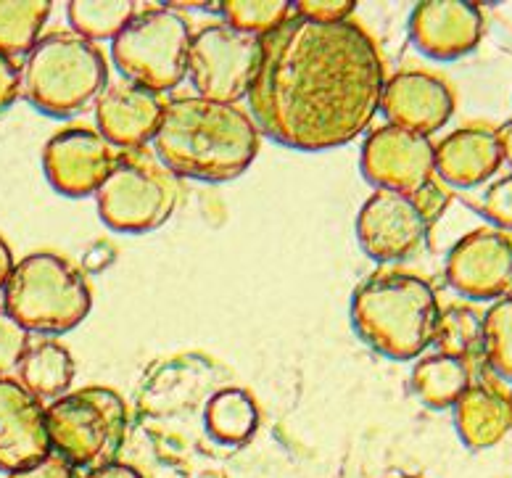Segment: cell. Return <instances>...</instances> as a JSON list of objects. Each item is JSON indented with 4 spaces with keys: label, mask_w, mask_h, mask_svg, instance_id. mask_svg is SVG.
<instances>
[{
    "label": "cell",
    "mask_w": 512,
    "mask_h": 478,
    "mask_svg": "<svg viewBox=\"0 0 512 478\" xmlns=\"http://www.w3.org/2000/svg\"><path fill=\"white\" fill-rule=\"evenodd\" d=\"M66 16L74 35L96 40H114L135 16L132 0H72L66 6Z\"/></svg>",
    "instance_id": "24"
},
{
    "label": "cell",
    "mask_w": 512,
    "mask_h": 478,
    "mask_svg": "<svg viewBox=\"0 0 512 478\" xmlns=\"http://www.w3.org/2000/svg\"><path fill=\"white\" fill-rule=\"evenodd\" d=\"M30 346V331H24L22 325L8 315V309L0 304V376L19 368V362L24 360Z\"/></svg>",
    "instance_id": "28"
},
{
    "label": "cell",
    "mask_w": 512,
    "mask_h": 478,
    "mask_svg": "<svg viewBox=\"0 0 512 478\" xmlns=\"http://www.w3.org/2000/svg\"><path fill=\"white\" fill-rule=\"evenodd\" d=\"M16 370H19V383L40 402L43 399L56 402L59 397H64L66 389L72 386L74 373H77L69 349L53 339L32 344Z\"/></svg>",
    "instance_id": "20"
},
{
    "label": "cell",
    "mask_w": 512,
    "mask_h": 478,
    "mask_svg": "<svg viewBox=\"0 0 512 478\" xmlns=\"http://www.w3.org/2000/svg\"><path fill=\"white\" fill-rule=\"evenodd\" d=\"M481 212L486 220L497 225V230H512V175L499 177L497 183H491L483 193Z\"/></svg>",
    "instance_id": "29"
},
{
    "label": "cell",
    "mask_w": 512,
    "mask_h": 478,
    "mask_svg": "<svg viewBox=\"0 0 512 478\" xmlns=\"http://www.w3.org/2000/svg\"><path fill=\"white\" fill-rule=\"evenodd\" d=\"M510 399H512V391H510Z\"/></svg>",
    "instance_id": "36"
},
{
    "label": "cell",
    "mask_w": 512,
    "mask_h": 478,
    "mask_svg": "<svg viewBox=\"0 0 512 478\" xmlns=\"http://www.w3.org/2000/svg\"><path fill=\"white\" fill-rule=\"evenodd\" d=\"M117 148L90 127H66L43 146L48 183L69 199L96 196L117 162Z\"/></svg>",
    "instance_id": "13"
},
{
    "label": "cell",
    "mask_w": 512,
    "mask_h": 478,
    "mask_svg": "<svg viewBox=\"0 0 512 478\" xmlns=\"http://www.w3.org/2000/svg\"><path fill=\"white\" fill-rule=\"evenodd\" d=\"M14 254H11V249H8L6 238L0 236V288H6L8 283V275H11V270H14Z\"/></svg>",
    "instance_id": "34"
},
{
    "label": "cell",
    "mask_w": 512,
    "mask_h": 478,
    "mask_svg": "<svg viewBox=\"0 0 512 478\" xmlns=\"http://www.w3.org/2000/svg\"><path fill=\"white\" fill-rule=\"evenodd\" d=\"M486 362L499 378L512 383V296H505L483 315V346Z\"/></svg>",
    "instance_id": "27"
},
{
    "label": "cell",
    "mask_w": 512,
    "mask_h": 478,
    "mask_svg": "<svg viewBox=\"0 0 512 478\" xmlns=\"http://www.w3.org/2000/svg\"><path fill=\"white\" fill-rule=\"evenodd\" d=\"M154 154L177 177L227 183L249 170L259 154V127L233 103L180 96L164 103Z\"/></svg>",
    "instance_id": "2"
},
{
    "label": "cell",
    "mask_w": 512,
    "mask_h": 478,
    "mask_svg": "<svg viewBox=\"0 0 512 478\" xmlns=\"http://www.w3.org/2000/svg\"><path fill=\"white\" fill-rule=\"evenodd\" d=\"M51 455L45 407L22 383L0 376V471L19 473Z\"/></svg>",
    "instance_id": "15"
},
{
    "label": "cell",
    "mask_w": 512,
    "mask_h": 478,
    "mask_svg": "<svg viewBox=\"0 0 512 478\" xmlns=\"http://www.w3.org/2000/svg\"><path fill=\"white\" fill-rule=\"evenodd\" d=\"M220 14L225 16V24L235 30L267 37L293 14V3L288 0H225L220 3Z\"/></svg>",
    "instance_id": "26"
},
{
    "label": "cell",
    "mask_w": 512,
    "mask_h": 478,
    "mask_svg": "<svg viewBox=\"0 0 512 478\" xmlns=\"http://www.w3.org/2000/svg\"><path fill=\"white\" fill-rule=\"evenodd\" d=\"M431 344L439 354L468 362L470 354L481 352L483 346V315L468 304H449L441 309Z\"/></svg>",
    "instance_id": "25"
},
{
    "label": "cell",
    "mask_w": 512,
    "mask_h": 478,
    "mask_svg": "<svg viewBox=\"0 0 512 478\" xmlns=\"http://www.w3.org/2000/svg\"><path fill=\"white\" fill-rule=\"evenodd\" d=\"M204 423L212 439L225 447H241L259 426V410L243 389H222L206 402Z\"/></svg>",
    "instance_id": "22"
},
{
    "label": "cell",
    "mask_w": 512,
    "mask_h": 478,
    "mask_svg": "<svg viewBox=\"0 0 512 478\" xmlns=\"http://www.w3.org/2000/svg\"><path fill=\"white\" fill-rule=\"evenodd\" d=\"M483 32V8L470 0H425L412 8L410 35L428 59H460L481 43Z\"/></svg>",
    "instance_id": "14"
},
{
    "label": "cell",
    "mask_w": 512,
    "mask_h": 478,
    "mask_svg": "<svg viewBox=\"0 0 512 478\" xmlns=\"http://www.w3.org/2000/svg\"><path fill=\"white\" fill-rule=\"evenodd\" d=\"M359 167L375 191L417 193L436 175L433 143L425 135L410 133L404 127L383 125L367 135L359 154Z\"/></svg>",
    "instance_id": "12"
},
{
    "label": "cell",
    "mask_w": 512,
    "mask_h": 478,
    "mask_svg": "<svg viewBox=\"0 0 512 478\" xmlns=\"http://www.w3.org/2000/svg\"><path fill=\"white\" fill-rule=\"evenodd\" d=\"M191 37V24L177 11L146 8L111 40V59L127 82L159 96L185 80Z\"/></svg>",
    "instance_id": "8"
},
{
    "label": "cell",
    "mask_w": 512,
    "mask_h": 478,
    "mask_svg": "<svg viewBox=\"0 0 512 478\" xmlns=\"http://www.w3.org/2000/svg\"><path fill=\"white\" fill-rule=\"evenodd\" d=\"M431 220L412 193L378 191L357 214V241L375 262H399L412 257L428 238Z\"/></svg>",
    "instance_id": "10"
},
{
    "label": "cell",
    "mask_w": 512,
    "mask_h": 478,
    "mask_svg": "<svg viewBox=\"0 0 512 478\" xmlns=\"http://www.w3.org/2000/svg\"><path fill=\"white\" fill-rule=\"evenodd\" d=\"M452 410L462 444L476 452L497 447L512 431L510 394L491 383H470Z\"/></svg>",
    "instance_id": "19"
},
{
    "label": "cell",
    "mask_w": 512,
    "mask_h": 478,
    "mask_svg": "<svg viewBox=\"0 0 512 478\" xmlns=\"http://www.w3.org/2000/svg\"><path fill=\"white\" fill-rule=\"evenodd\" d=\"M449 286L470 302H499L512 296V236L478 228L447 254Z\"/></svg>",
    "instance_id": "11"
},
{
    "label": "cell",
    "mask_w": 512,
    "mask_h": 478,
    "mask_svg": "<svg viewBox=\"0 0 512 478\" xmlns=\"http://www.w3.org/2000/svg\"><path fill=\"white\" fill-rule=\"evenodd\" d=\"M441 304L431 283L412 273H375L352 296L354 333L388 360H415L431 346Z\"/></svg>",
    "instance_id": "3"
},
{
    "label": "cell",
    "mask_w": 512,
    "mask_h": 478,
    "mask_svg": "<svg viewBox=\"0 0 512 478\" xmlns=\"http://www.w3.org/2000/svg\"><path fill=\"white\" fill-rule=\"evenodd\" d=\"M383 85L386 64L365 27L291 14L262 37V61L246 98L259 133L296 151H330L370 127Z\"/></svg>",
    "instance_id": "1"
},
{
    "label": "cell",
    "mask_w": 512,
    "mask_h": 478,
    "mask_svg": "<svg viewBox=\"0 0 512 478\" xmlns=\"http://www.w3.org/2000/svg\"><path fill=\"white\" fill-rule=\"evenodd\" d=\"M109 64L101 48L74 32H51L27 53L24 98L48 117H74L106 90Z\"/></svg>",
    "instance_id": "4"
},
{
    "label": "cell",
    "mask_w": 512,
    "mask_h": 478,
    "mask_svg": "<svg viewBox=\"0 0 512 478\" xmlns=\"http://www.w3.org/2000/svg\"><path fill=\"white\" fill-rule=\"evenodd\" d=\"M161 114H164V103L154 90L140 88L127 80L109 85L96 103L98 133L122 151L143 148L148 140H154Z\"/></svg>",
    "instance_id": "17"
},
{
    "label": "cell",
    "mask_w": 512,
    "mask_h": 478,
    "mask_svg": "<svg viewBox=\"0 0 512 478\" xmlns=\"http://www.w3.org/2000/svg\"><path fill=\"white\" fill-rule=\"evenodd\" d=\"M177 177L156 159L154 151H119L109 177L98 188V214L117 233H151L175 212Z\"/></svg>",
    "instance_id": "7"
},
{
    "label": "cell",
    "mask_w": 512,
    "mask_h": 478,
    "mask_svg": "<svg viewBox=\"0 0 512 478\" xmlns=\"http://www.w3.org/2000/svg\"><path fill=\"white\" fill-rule=\"evenodd\" d=\"M262 61V37L235 30L230 24H206L191 37L188 77L198 98L238 103L249 96Z\"/></svg>",
    "instance_id": "9"
},
{
    "label": "cell",
    "mask_w": 512,
    "mask_h": 478,
    "mask_svg": "<svg viewBox=\"0 0 512 478\" xmlns=\"http://www.w3.org/2000/svg\"><path fill=\"white\" fill-rule=\"evenodd\" d=\"M381 111L386 114L388 125L428 138L452 119V88L431 72L404 69L388 77L383 85Z\"/></svg>",
    "instance_id": "16"
},
{
    "label": "cell",
    "mask_w": 512,
    "mask_h": 478,
    "mask_svg": "<svg viewBox=\"0 0 512 478\" xmlns=\"http://www.w3.org/2000/svg\"><path fill=\"white\" fill-rule=\"evenodd\" d=\"M22 93V69L14 59L0 53V114L11 109Z\"/></svg>",
    "instance_id": "31"
},
{
    "label": "cell",
    "mask_w": 512,
    "mask_h": 478,
    "mask_svg": "<svg viewBox=\"0 0 512 478\" xmlns=\"http://www.w3.org/2000/svg\"><path fill=\"white\" fill-rule=\"evenodd\" d=\"M412 391L431 410H452L457 399L468 391L470 368L465 360L431 354L412 368Z\"/></svg>",
    "instance_id": "21"
},
{
    "label": "cell",
    "mask_w": 512,
    "mask_h": 478,
    "mask_svg": "<svg viewBox=\"0 0 512 478\" xmlns=\"http://www.w3.org/2000/svg\"><path fill=\"white\" fill-rule=\"evenodd\" d=\"M497 130L483 125L460 127L433 146L436 175L454 188H476L497 175L502 167Z\"/></svg>",
    "instance_id": "18"
},
{
    "label": "cell",
    "mask_w": 512,
    "mask_h": 478,
    "mask_svg": "<svg viewBox=\"0 0 512 478\" xmlns=\"http://www.w3.org/2000/svg\"><path fill=\"white\" fill-rule=\"evenodd\" d=\"M82 478H143V473L138 468H132V465L125 463H106V465H98L93 471H88Z\"/></svg>",
    "instance_id": "33"
},
{
    "label": "cell",
    "mask_w": 512,
    "mask_h": 478,
    "mask_svg": "<svg viewBox=\"0 0 512 478\" xmlns=\"http://www.w3.org/2000/svg\"><path fill=\"white\" fill-rule=\"evenodd\" d=\"M3 307L24 331L66 333L93 307L88 278L69 259L35 251L16 262L3 288Z\"/></svg>",
    "instance_id": "5"
},
{
    "label": "cell",
    "mask_w": 512,
    "mask_h": 478,
    "mask_svg": "<svg viewBox=\"0 0 512 478\" xmlns=\"http://www.w3.org/2000/svg\"><path fill=\"white\" fill-rule=\"evenodd\" d=\"M354 8H357L354 0H299V3H293V14L309 19V22L336 24L346 22Z\"/></svg>",
    "instance_id": "30"
},
{
    "label": "cell",
    "mask_w": 512,
    "mask_h": 478,
    "mask_svg": "<svg viewBox=\"0 0 512 478\" xmlns=\"http://www.w3.org/2000/svg\"><path fill=\"white\" fill-rule=\"evenodd\" d=\"M8 478H80V476H77V468H72L66 460H61L59 455H53L51 452L45 460H40V463L30 465V468H24V471L19 473H11Z\"/></svg>",
    "instance_id": "32"
},
{
    "label": "cell",
    "mask_w": 512,
    "mask_h": 478,
    "mask_svg": "<svg viewBox=\"0 0 512 478\" xmlns=\"http://www.w3.org/2000/svg\"><path fill=\"white\" fill-rule=\"evenodd\" d=\"M48 0H0V53L14 59L30 53L51 16Z\"/></svg>",
    "instance_id": "23"
},
{
    "label": "cell",
    "mask_w": 512,
    "mask_h": 478,
    "mask_svg": "<svg viewBox=\"0 0 512 478\" xmlns=\"http://www.w3.org/2000/svg\"><path fill=\"white\" fill-rule=\"evenodd\" d=\"M497 138H499V148H502V159L512 167V119L499 127Z\"/></svg>",
    "instance_id": "35"
},
{
    "label": "cell",
    "mask_w": 512,
    "mask_h": 478,
    "mask_svg": "<svg viewBox=\"0 0 512 478\" xmlns=\"http://www.w3.org/2000/svg\"><path fill=\"white\" fill-rule=\"evenodd\" d=\"M51 452L72 468H98L114 463L127 436V407L106 386L69 391L45 407Z\"/></svg>",
    "instance_id": "6"
}]
</instances>
